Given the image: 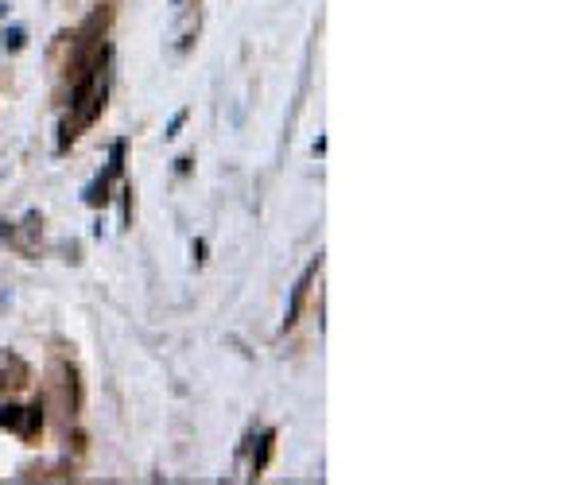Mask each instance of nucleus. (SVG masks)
<instances>
[{
	"instance_id": "nucleus-1",
	"label": "nucleus",
	"mask_w": 582,
	"mask_h": 485,
	"mask_svg": "<svg viewBox=\"0 0 582 485\" xmlns=\"http://www.w3.org/2000/svg\"><path fill=\"white\" fill-rule=\"evenodd\" d=\"M323 272V257L311 260L307 264V272L299 276V284L291 288V303H288V319H284V330H291V326L299 323V315H303V303H307V291H311V284H315V276Z\"/></svg>"
},
{
	"instance_id": "nucleus-3",
	"label": "nucleus",
	"mask_w": 582,
	"mask_h": 485,
	"mask_svg": "<svg viewBox=\"0 0 582 485\" xmlns=\"http://www.w3.org/2000/svg\"><path fill=\"white\" fill-rule=\"evenodd\" d=\"M268 454H272V431H264V435H260V451L253 454V474H260V470H264Z\"/></svg>"
},
{
	"instance_id": "nucleus-4",
	"label": "nucleus",
	"mask_w": 582,
	"mask_h": 485,
	"mask_svg": "<svg viewBox=\"0 0 582 485\" xmlns=\"http://www.w3.org/2000/svg\"><path fill=\"white\" fill-rule=\"evenodd\" d=\"M183 121H187V109H183V113H175V121H171V129H167V136H179V129H183Z\"/></svg>"
},
{
	"instance_id": "nucleus-2",
	"label": "nucleus",
	"mask_w": 582,
	"mask_h": 485,
	"mask_svg": "<svg viewBox=\"0 0 582 485\" xmlns=\"http://www.w3.org/2000/svg\"><path fill=\"white\" fill-rule=\"evenodd\" d=\"M39 408H4L0 412V427H12V431H20V435H32L35 427H39Z\"/></svg>"
}]
</instances>
